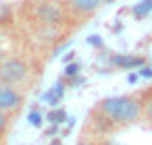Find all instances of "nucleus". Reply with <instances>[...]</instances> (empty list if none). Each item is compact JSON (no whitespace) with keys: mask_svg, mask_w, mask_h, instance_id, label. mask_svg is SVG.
I'll return each mask as SVG.
<instances>
[{"mask_svg":"<svg viewBox=\"0 0 152 145\" xmlns=\"http://www.w3.org/2000/svg\"><path fill=\"white\" fill-rule=\"evenodd\" d=\"M133 124H140V89L98 100L86 120V126L94 137H110Z\"/></svg>","mask_w":152,"mask_h":145,"instance_id":"obj_1","label":"nucleus"},{"mask_svg":"<svg viewBox=\"0 0 152 145\" xmlns=\"http://www.w3.org/2000/svg\"><path fill=\"white\" fill-rule=\"evenodd\" d=\"M27 75H29V69L21 58H9L0 64V83L4 85L17 87L21 81H25Z\"/></svg>","mask_w":152,"mask_h":145,"instance_id":"obj_3","label":"nucleus"},{"mask_svg":"<svg viewBox=\"0 0 152 145\" xmlns=\"http://www.w3.org/2000/svg\"><path fill=\"white\" fill-rule=\"evenodd\" d=\"M21 104H23V93L17 87L0 83V112L2 114L15 112L21 108Z\"/></svg>","mask_w":152,"mask_h":145,"instance_id":"obj_4","label":"nucleus"},{"mask_svg":"<svg viewBox=\"0 0 152 145\" xmlns=\"http://www.w3.org/2000/svg\"><path fill=\"white\" fill-rule=\"evenodd\" d=\"M108 0H63L61 2V9L63 13L73 19V21H88L90 17H94Z\"/></svg>","mask_w":152,"mask_h":145,"instance_id":"obj_2","label":"nucleus"},{"mask_svg":"<svg viewBox=\"0 0 152 145\" xmlns=\"http://www.w3.org/2000/svg\"><path fill=\"white\" fill-rule=\"evenodd\" d=\"M7 128H9V116L0 112V137L7 133Z\"/></svg>","mask_w":152,"mask_h":145,"instance_id":"obj_6","label":"nucleus"},{"mask_svg":"<svg viewBox=\"0 0 152 145\" xmlns=\"http://www.w3.org/2000/svg\"><path fill=\"white\" fill-rule=\"evenodd\" d=\"M108 2H110V0H108Z\"/></svg>","mask_w":152,"mask_h":145,"instance_id":"obj_7","label":"nucleus"},{"mask_svg":"<svg viewBox=\"0 0 152 145\" xmlns=\"http://www.w3.org/2000/svg\"><path fill=\"white\" fill-rule=\"evenodd\" d=\"M140 124L152 128V85L140 89Z\"/></svg>","mask_w":152,"mask_h":145,"instance_id":"obj_5","label":"nucleus"}]
</instances>
